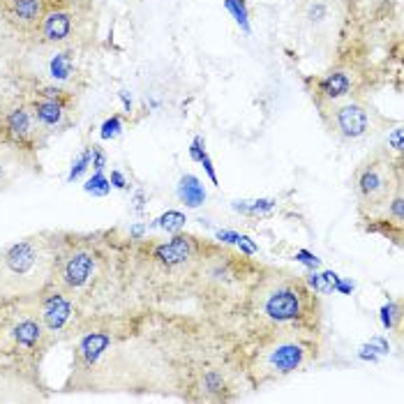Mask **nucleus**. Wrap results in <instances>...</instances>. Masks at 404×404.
<instances>
[{"instance_id": "7ed1b4c3", "label": "nucleus", "mask_w": 404, "mask_h": 404, "mask_svg": "<svg viewBox=\"0 0 404 404\" xmlns=\"http://www.w3.org/2000/svg\"><path fill=\"white\" fill-rule=\"evenodd\" d=\"M56 257L47 252V245L37 238L12 245L0 254V294L26 296L42 287V280H35L37 273L49 275Z\"/></svg>"}, {"instance_id": "f03ea898", "label": "nucleus", "mask_w": 404, "mask_h": 404, "mask_svg": "<svg viewBox=\"0 0 404 404\" xmlns=\"http://www.w3.org/2000/svg\"><path fill=\"white\" fill-rule=\"evenodd\" d=\"M261 333L264 335L259 338V345L252 349L247 361V375L254 386H264L294 375L317 354L315 329L277 326V329H266Z\"/></svg>"}, {"instance_id": "2eb2a0df", "label": "nucleus", "mask_w": 404, "mask_h": 404, "mask_svg": "<svg viewBox=\"0 0 404 404\" xmlns=\"http://www.w3.org/2000/svg\"><path fill=\"white\" fill-rule=\"evenodd\" d=\"M178 196L182 203L189 205V208H196V205H201L205 201V189L199 178L187 173V176H182L178 182Z\"/></svg>"}, {"instance_id": "c756f323", "label": "nucleus", "mask_w": 404, "mask_h": 404, "mask_svg": "<svg viewBox=\"0 0 404 404\" xmlns=\"http://www.w3.org/2000/svg\"><path fill=\"white\" fill-rule=\"evenodd\" d=\"M3 182H5V169L0 166V187H3Z\"/></svg>"}, {"instance_id": "0eeeda50", "label": "nucleus", "mask_w": 404, "mask_h": 404, "mask_svg": "<svg viewBox=\"0 0 404 404\" xmlns=\"http://www.w3.org/2000/svg\"><path fill=\"white\" fill-rule=\"evenodd\" d=\"M37 305H40V319L49 335L65 333L74 324V303L70 294H65L58 284H49L44 289Z\"/></svg>"}, {"instance_id": "f257e3e1", "label": "nucleus", "mask_w": 404, "mask_h": 404, "mask_svg": "<svg viewBox=\"0 0 404 404\" xmlns=\"http://www.w3.org/2000/svg\"><path fill=\"white\" fill-rule=\"evenodd\" d=\"M250 317L259 329L301 326L315 329L319 319V303L310 284L298 275L284 270H268L250 291Z\"/></svg>"}, {"instance_id": "6ab92c4d", "label": "nucleus", "mask_w": 404, "mask_h": 404, "mask_svg": "<svg viewBox=\"0 0 404 404\" xmlns=\"http://www.w3.org/2000/svg\"><path fill=\"white\" fill-rule=\"evenodd\" d=\"M86 192L90 194H97V196H104L111 192V180L102 176V171H95V176L86 182Z\"/></svg>"}, {"instance_id": "1a4fd4ad", "label": "nucleus", "mask_w": 404, "mask_h": 404, "mask_svg": "<svg viewBox=\"0 0 404 404\" xmlns=\"http://www.w3.org/2000/svg\"><path fill=\"white\" fill-rule=\"evenodd\" d=\"M40 33L44 37V42H65L67 37L72 35V12L67 10L63 3H56V0H49L47 12H44Z\"/></svg>"}, {"instance_id": "f8f14e48", "label": "nucleus", "mask_w": 404, "mask_h": 404, "mask_svg": "<svg viewBox=\"0 0 404 404\" xmlns=\"http://www.w3.org/2000/svg\"><path fill=\"white\" fill-rule=\"evenodd\" d=\"M354 88V74L349 70H333L315 81V95L322 102H338L347 97Z\"/></svg>"}, {"instance_id": "9b49d317", "label": "nucleus", "mask_w": 404, "mask_h": 404, "mask_svg": "<svg viewBox=\"0 0 404 404\" xmlns=\"http://www.w3.org/2000/svg\"><path fill=\"white\" fill-rule=\"evenodd\" d=\"M49 0H5L7 19L21 30H35L42 26Z\"/></svg>"}, {"instance_id": "aec40b11", "label": "nucleus", "mask_w": 404, "mask_h": 404, "mask_svg": "<svg viewBox=\"0 0 404 404\" xmlns=\"http://www.w3.org/2000/svg\"><path fill=\"white\" fill-rule=\"evenodd\" d=\"M90 159H93V148H88V150L81 152V157L76 159V164L72 166V171H70V176H67V180H76V178H79L81 173L88 169Z\"/></svg>"}, {"instance_id": "bb28decb", "label": "nucleus", "mask_w": 404, "mask_h": 404, "mask_svg": "<svg viewBox=\"0 0 404 404\" xmlns=\"http://www.w3.org/2000/svg\"><path fill=\"white\" fill-rule=\"evenodd\" d=\"M199 162L205 166V173H208V176H210V180H212V182H215V185H217V176H215V169H212V162H210L208 152H203V157L199 159Z\"/></svg>"}, {"instance_id": "cd10ccee", "label": "nucleus", "mask_w": 404, "mask_h": 404, "mask_svg": "<svg viewBox=\"0 0 404 404\" xmlns=\"http://www.w3.org/2000/svg\"><path fill=\"white\" fill-rule=\"evenodd\" d=\"M111 185L125 189V187H127V180H125V176H123L120 171H111Z\"/></svg>"}, {"instance_id": "ddd939ff", "label": "nucleus", "mask_w": 404, "mask_h": 404, "mask_svg": "<svg viewBox=\"0 0 404 404\" xmlns=\"http://www.w3.org/2000/svg\"><path fill=\"white\" fill-rule=\"evenodd\" d=\"M333 14L335 7L329 0H305L303 3V21L315 30L333 24Z\"/></svg>"}, {"instance_id": "39448f33", "label": "nucleus", "mask_w": 404, "mask_h": 404, "mask_svg": "<svg viewBox=\"0 0 404 404\" xmlns=\"http://www.w3.org/2000/svg\"><path fill=\"white\" fill-rule=\"evenodd\" d=\"M354 189L361 203V210L377 212L386 208L388 201L393 199L395 192L402 189V171L393 176L391 159L375 157L365 162L354 176Z\"/></svg>"}, {"instance_id": "412c9836", "label": "nucleus", "mask_w": 404, "mask_h": 404, "mask_svg": "<svg viewBox=\"0 0 404 404\" xmlns=\"http://www.w3.org/2000/svg\"><path fill=\"white\" fill-rule=\"evenodd\" d=\"M395 317H400V305L398 303H391V305H386L384 310H381V322H384L386 329H393V319Z\"/></svg>"}, {"instance_id": "9d476101", "label": "nucleus", "mask_w": 404, "mask_h": 404, "mask_svg": "<svg viewBox=\"0 0 404 404\" xmlns=\"http://www.w3.org/2000/svg\"><path fill=\"white\" fill-rule=\"evenodd\" d=\"M37 127H42V125H40V120L35 118L33 106H19V109L7 113V118H5V134L10 136L14 143L26 146V148L33 143Z\"/></svg>"}, {"instance_id": "b1692460", "label": "nucleus", "mask_w": 404, "mask_h": 404, "mask_svg": "<svg viewBox=\"0 0 404 404\" xmlns=\"http://www.w3.org/2000/svg\"><path fill=\"white\" fill-rule=\"evenodd\" d=\"M296 259H298V261H303L305 266H310V268H319V259L315 257V254H310V252H305V250H301L298 254H296Z\"/></svg>"}, {"instance_id": "423d86ee", "label": "nucleus", "mask_w": 404, "mask_h": 404, "mask_svg": "<svg viewBox=\"0 0 404 404\" xmlns=\"http://www.w3.org/2000/svg\"><path fill=\"white\" fill-rule=\"evenodd\" d=\"M53 268H56V284L65 294L74 296L93 280L97 268V254L88 245H74L67 252L56 257Z\"/></svg>"}, {"instance_id": "dca6fc26", "label": "nucleus", "mask_w": 404, "mask_h": 404, "mask_svg": "<svg viewBox=\"0 0 404 404\" xmlns=\"http://www.w3.org/2000/svg\"><path fill=\"white\" fill-rule=\"evenodd\" d=\"M72 70H74V65H72V56H70V53H56V56L51 58V63H49L51 79L63 81V79H67V76L72 74Z\"/></svg>"}, {"instance_id": "a878e982", "label": "nucleus", "mask_w": 404, "mask_h": 404, "mask_svg": "<svg viewBox=\"0 0 404 404\" xmlns=\"http://www.w3.org/2000/svg\"><path fill=\"white\" fill-rule=\"evenodd\" d=\"M388 141H391V146L395 150L402 152V127H395L393 132H391V136H388Z\"/></svg>"}, {"instance_id": "f3484780", "label": "nucleus", "mask_w": 404, "mask_h": 404, "mask_svg": "<svg viewBox=\"0 0 404 404\" xmlns=\"http://www.w3.org/2000/svg\"><path fill=\"white\" fill-rule=\"evenodd\" d=\"M224 7L229 12L233 14V19L238 21V26L250 33V21H247V7H245V0H224Z\"/></svg>"}, {"instance_id": "4be33fe9", "label": "nucleus", "mask_w": 404, "mask_h": 404, "mask_svg": "<svg viewBox=\"0 0 404 404\" xmlns=\"http://www.w3.org/2000/svg\"><path fill=\"white\" fill-rule=\"evenodd\" d=\"M118 132H120V118L118 116L109 118L102 125V139H113V136H118Z\"/></svg>"}, {"instance_id": "c85d7f7f", "label": "nucleus", "mask_w": 404, "mask_h": 404, "mask_svg": "<svg viewBox=\"0 0 404 404\" xmlns=\"http://www.w3.org/2000/svg\"><path fill=\"white\" fill-rule=\"evenodd\" d=\"M120 97H123V102H125V109L129 111V106H132V102H129V97H127V93H120Z\"/></svg>"}, {"instance_id": "6e6552de", "label": "nucleus", "mask_w": 404, "mask_h": 404, "mask_svg": "<svg viewBox=\"0 0 404 404\" xmlns=\"http://www.w3.org/2000/svg\"><path fill=\"white\" fill-rule=\"evenodd\" d=\"M372 129V116L363 104L347 102L333 106L331 116V132L342 139H361Z\"/></svg>"}, {"instance_id": "393cba45", "label": "nucleus", "mask_w": 404, "mask_h": 404, "mask_svg": "<svg viewBox=\"0 0 404 404\" xmlns=\"http://www.w3.org/2000/svg\"><path fill=\"white\" fill-rule=\"evenodd\" d=\"M203 139L201 136H196V139L192 141V146H189V155H192V159H196V162H199V159L203 157Z\"/></svg>"}, {"instance_id": "20e7f679", "label": "nucleus", "mask_w": 404, "mask_h": 404, "mask_svg": "<svg viewBox=\"0 0 404 404\" xmlns=\"http://www.w3.org/2000/svg\"><path fill=\"white\" fill-rule=\"evenodd\" d=\"M49 333L40 319V305L30 308L26 301L0 310V354L35 356L47 347Z\"/></svg>"}, {"instance_id": "a211bd4d", "label": "nucleus", "mask_w": 404, "mask_h": 404, "mask_svg": "<svg viewBox=\"0 0 404 404\" xmlns=\"http://www.w3.org/2000/svg\"><path fill=\"white\" fill-rule=\"evenodd\" d=\"M185 215L182 212H176V210H169L166 215H162V217H157V226H162V229H166V231H180L182 226H185Z\"/></svg>"}, {"instance_id": "4468645a", "label": "nucleus", "mask_w": 404, "mask_h": 404, "mask_svg": "<svg viewBox=\"0 0 404 404\" xmlns=\"http://www.w3.org/2000/svg\"><path fill=\"white\" fill-rule=\"evenodd\" d=\"M33 113H35V118L40 120L42 127H56L63 123V118H65V102L42 97V100L33 102Z\"/></svg>"}, {"instance_id": "5701e85b", "label": "nucleus", "mask_w": 404, "mask_h": 404, "mask_svg": "<svg viewBox=\"0 0 404 404\" xmlns=\"http://www.w3.org/2000/svg\"><path fill=\"white\" fill-rule=\"evenodd\" d=\"M90 164H93L95 171H102V169H104L106 155H104V150H102L100 146H93V159H90Z\"/></svg>"}]
</instances>
